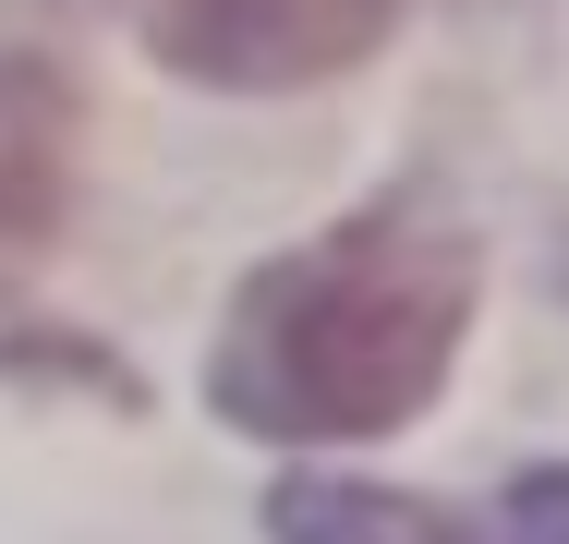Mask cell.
<instances>
[{"label":"cell","instance_id":"277c9868","mask_svg":"<svg viewBox=\"0 0 569 544\" xmlns=\"http://www.w3.org/2000/svg\"><path fill=\"white\" fill-rule=\"evenodd\" d=\"M267 533L279 544H509L437 496H388V484H340V472H291L267 496Z\"/></svg>","mask_w":569,"mask_h":544},{"label":"cell","instance_id":"7a4b0ae2","mask_svg":"<svg viewBox=\"0 0 569 544\" xmlns=\"http://www.w3.org/2000/svg\"><path fill=\"white\" fill-rule=\"evenodd\" d=\"M400 0H133L146 49L194 85H316V73H351L376 37H388Z\"/></svg>","mask_w":569,"mask_h":544},{"label":"cell","instance_id":"5b68a950","mask_svg":"<svg viewBox=\"0 0 569 544\" xmlns=\"http://www.w3.org/2000/svg\"><path fill=\"white\" fill-rule=\"evenodd\" d=\"M509 544H569V472H533L509 496Z\"/></svg>","mask_w":569,"mask_h":544},{"label":"cell","instance_id":"3957f363","mask_svg":"<svg viewBox=\"0 0 569 544\" xmlns=\"http://www.w3.org/2000/svg\"><path fill=\"white\" fill-rule=\"evenodd\" d=\"M73 133H86L73 73L12 49L0 61V291H24L37 254L61 242V218H73Z\"/></svg>","mask_w":569,"mask_h":544},{"label":"cell","instance_id":"6da1fadb","mask_svg":"<svg viewBox=\"0 0 569 544\" xmlns=\"http://www.w3.org/2000/svg\"><path fill=\"white\" fill-rule=\"evenodd\" d=\"M460 326H472V230L437 194H376L230 291L207 400L279 447L388 435L449 387Z\"/></svg>","mask_w":569,"mask_h":544}]
</instances>
